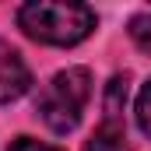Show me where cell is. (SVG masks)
I'll list each match as a JSON object with an SVG mask.
<instances>
[{
    "label": "cell",
    "mask_w": 151,
    "mask_h": 151,
    "mask_svg": "<svg viewBox=\"0 0 151 151\" xmlns=\"http://www.w3.org/2000/svg\"><path fill=\"white\" fill-rule=\"evenodd\" d=\"M28 88H32V70H28L25 56L11 42L0 39V106L21 99Z\"/></svg>",
    "instance_id": "cell-3"
},
{
    "label": "cell",
    "mask_w": 151,
    "mask_h": 151,
    "mask_svg": "<svg viewBox=\"0 0 151 151\" xmlns=\"http://www.w3.org/2000/svg\"><path fill=\"white\" fill-rule=\"evenodd\" d=\"M18 28L42 46H77L95 32V11L67 0H32L18 7Z\"/></svg>",
    "instance_id": "cell-1"
},
{
    "label": "cell",
    "mask_w": 151,
    "mask_h": 151,
    "mask_svg": "<svg viewBox=\"0 0 151 151\" xmlns=\"http://www.w3.org/2000/svg\"><path fill=\"white\" fill-rule=\"evenodd\" d=\"M91 99V74L84 67H67L39 91V116L53 134H70Z\"/></svg>",
    "instance_id": "cell-2"
},
{
    "label": "cell",
    "mask_w": 151,
    "mask_h": 151,
    "mask_svg": "<svg viewBox=\"0 0 151 151\" xmlns=\"http://www.w3.org/2000/svg\"><path fill=\"white\" fill-rule=\"evenodd\" d=\"M130 39H134L137 49L151 53V11H148V14H134V18H130Z\"/></svg>",
    "instance_id": "cell-6"
},
{
    "label": "cell",
    "mask_w": 151,
    "mask_h": 151,
    "mask_svg": "<svg viewBox=\"0 0 151 151\" xmlns=\"http://www.w3.org/2000/svg\"><path fill=\"white\" fill-rule=\"evenodd\" d=\"M134 113H137V127L144 130L151 137V81L141 88V95H137V106H134Z\"/></svg>",
    "instance_id": "cell-7"
},
{
    "label": "cell",
    "mask_w": 151,
    "mask_h": 151,
    "mask_svg": "<svg viewBox=\"0 0 151 151\" xmlns=\"http://www.w3.org/2000/svg\"><path fill=\"white\" fill-rule=\"evenodd\" d=\"M123 102H127V77H113L109 88H106V119L102 123H123Z\"/></svg>",
    "instance_id": "cell-5"
},
{
    "label": "cell",
    "mask_w": 151,
    "mask_h": 151,
    "mask_svg": "<svg viewBox=\"0 0 151 151\" xmlns=\"http://www.w3.org/2000/svg\"><path fill=\"white\" fill-rule=\"evenodd\" d=\"M84 151H127L123 123H102V127L91 134V141H88Z\"/></svg>",
    "instance_id": "cell-4"
},
{
    "label": "cell",
    "mask_w": 151,
    "mask_h": 151,
    "mask_svg": "<svg viewBox=\"0 0 151 151\" xmlns=\"http://www.w3.org/2000/svg\"><path fill=\"white\" fill-rule=\"evenodd\" d=\"M7 151H63V148H53V144H39V141H32V137H18L14 144Z\"/></svg>",
    "instance_id": "cell-8"
}]
</instances>
